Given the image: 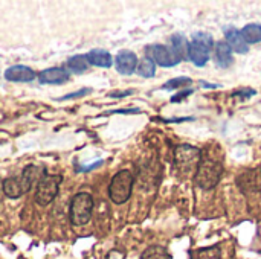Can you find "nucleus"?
<instances>
[{"instance_id": "nucleus-1", "label": "nucleus", "mask_w": 261, "mask_h": 259, "mask_svg": "<svg viewBox=\"0 0 261 259\" xmlns=\"http://www.w3.org/2000/svg\"><path fill=\"white\" fill-rule=\"evenodd\" d=\"M46 174V169L43 166H35V165H28L23 172L18 177H9L3 180V192L9 198H18L23 194H26L34 183L40 182V179Z\"/></svg>"}, {"instance_id": "nucleus-2", "label": "nucleus", "mask_w": 261, "mask_h": 259, "mask_svg": "<svg viewBox=\"0 0 261 259\" xmlns=\"http://www.w3.org/2000/svg\"><path fill=\"white\" fill-rule=\"evenodd\" d=\"M223 174V160L222 156L213 153H202V159L194 176L197 186L208 191L213 189L222 179Z\"/></svg>"}, {"instance_id": "nucleus-3", "label": "nucleus", "mask_w": 261, "mask_h": 259, "mask_svg": "<svg viewBox=\"0 0 261 259\" xmlns=\"http://www.w3.org/2000/svg\"><path fill=\"white\" fill-rule=\"evenodd\" d=\"M200 159L202 151L193 145H179L174 150V166L177 174L182 177L196 176Z\"/></svg>"}, {"instance_id": "nucleus-4", "label": "nucleus", "mask_w": 261, "mask_h": 259, "mask_svg": "<svg viewBox=\"0 0 261 259\" xmlns=\"http://www.w3.org/2000/svg\"><path fill=\"white\" fill-rule=\"evenodd\" d=\"M133 174L127 169H122L116 172L109 185V197L115 205H124L133 191Z\"/></svg>"}, {"instance_id": "nucleus-5", "label": "nucleus", "mask_w": 261, "mask_h": 259, "mask_svg": "<svg viewBox=\"0 0 261 259\" xmlns=\"http://www.w3.org/2000/svg\"><path fill=\"white\" fill-rule=\"evenodd\" d=\"M214 40L206 32H196L193 35L191 43L188 44V58L199 67L205 66L210 60V53L213 50Z\"/></svg>"}, {"instance_id": "nucleus-6", "label": "nucleus", "mask_w": 261, "mask_h": 259, "mask_svg": "<svg viewBox=\"0 0 261 259\" xmlns=\"http://www.w3.org/2000/svg\"><path fill=\"white\" fill-rule=\"evenodd\" d=\"M93 211V197L89 192H78L70 202V223L73 226H84L89 223Z\"/></svg>"}, {"instance_id": "nucleus-7", "label": "nucleus", "mask_w": 261, "mask_h": 259, "mask_svg": "<svg viewBox=\"0 0 261 259\" xmlns=\"http://www.w3.org/2000/svg\"><path fill=\"white\" fill-rule=\"evenodd\" d=\"M63 182V177L58 174H44L40 182L37 183V189H35V203L38 206H47L50 205L55 197L58 195V189L60 185Z\"/></svg>"}, {"instance_id": "nucleus-8", "label": "nucleus", "mask_w": 261, "mask_h": 259, "mask_svg": "<svg viewBox=\"0 0 261 259\" xmlns=\"http://www.w3.org/2000/svg\"><path fill=\"white\" fill-rule=\"evenodd\" d=\"M145 52H147V58L153 60L154 63H158L162 67H173L182 61V58L177 55V52L170 46L153 44V46H148L145 49Z\"/></svg>"}, {"instance_id": "nucleus-9", "label": "nucleus", "mask_w": 261, "mask_h": 259, "mask_svg": "<svg viewBox=\"0 0 261 259\" xmlns=\"http://www.w3.org/2000/svg\"><path fill=\"white\" fill-rule=\"evenodd\" d=\"M237 186L240 188V191L243 194H257L261 191V169L255 168V169H249L245 171L242 176H239L237 179Z\"/></svg>"}, {"instance_id": "nucleus-10", "label": "nucleus", "mask_w": 261, "mask_h": 259, "mask_svg": "<svg viewBox=\"0 0 261 259\" xmlns=\"http://www.w3.org/2000/svg\"><path fill=\"white\" fill-rule=\"evenodd\" d=\"M115 66H116V70L121 75H132L138 67V56H136L135 52L124 49L116 55Z\"/></svg>"}, {"instance_id": "nucleus-11", "label": "nucleus", "mask_w": 261, "mask_h": 259, "mask_svg": "<svg viewBox=\"0 0 261 259\" xmlns=\"http://www.w3.org/2000/svg\"><path fill=\"white\" fill-rule=\"evenodd\" d=\"M70 78L69 70L63 69V67H50V69H44L38 73V81L41 84H64L67 82Z\"/></svg>"}, {"instance_id": "nucleus-12", "label": "nucleus", "mask_w": 261, "mask_h": 259, "mask_svg": "<svg viewBox=\"0 0 261 259\" xmlns=\"http://www.w3.org/2000/svg\"><path fill=\"white\" fill-rule=\"evenodd\" d=\"M5 78L12 82H29V81L35 79V72L28 66L15 64V66H11L9 69H6Z\"/></svg>"}, {"instance_id": "nucleus-13", "label": "nucleus", "mask_w": 261, "mask_h": 259, "mask_svg": "<svg viewBox=\"0 0 261 259\" xmlns=\"http://www.w3.org/2000/svg\"><path fill=\"white\" fill-rule=\"evenodd\" d=\"M225 37H226V43L231 47V50H234L237 53H246L249 50V44L243 38L242 31H237L234 27H228L225 32Z\"/></svg>"}, {"instance_id": "nucleus-14", "label": "nucleus", "mask_w": 261, "mask_h": 259, "mask_svg": "<svg viewBox=\"0 0 261 259\" xmlns=\"http://www.w3.org/2000/svg\"><path fill=\"white\" fill-rule=\"evenodd\" d=\"M89 64L92 66H98V67H110L113 64V58L107 50L102 49H93L86 55Z\"/></svg>"}, {"instance_id": "nucleus-15", "label": "nucleus", "mask_w": 261, "mask_h": 259, "mask_svg": "<svg viewBox=\"0 0 261 259\" xmlns=\"http://www.w3.org/2000/svg\"><path fill=\"white\" fill-rule=\"evenodd\" d=\"M232 61H234V58H232V50H231V47L228 46V43L219 41V43L216 44V63H217L220 67L226 69V67H229V66L232 64Z\"/></svg>"}, {"instance_id": "nucleus-16", "label": "nucleus", "mask_w": 261, "mask_h": 259, "mask_svg": "<svg viewBox=\"0 0 261 259\" xmlns=\"http://www.w3.org/2000/svg\"><path fill=\"white\" fill-rule=\"evenodd\" d=\"M67 67L72 73L81 75L89 69V61H87L86 55H75L67 61Z\"/></svg>"}, {"instance_id": "nucleus-17", "label": "nucleus", "mask_w": 261, "mask_h": 259, "mask_svg": "<svg viewBox=\"0 0 261 259\" xmlns=\"http://www.w3.org/2000/svg\"><path fill=\"white\" fill-rule=\"evenodd\" d=\"M242 35L246 40V43L254 44V43H260L261 41V26L260 24H246L242 29Z\"/></svg>"}, {"instance_id": "nucleus-18", "label": "nucleus", "mask_w": 261, "mask_h": 259, "mask_svg": "<svg viewBox=\"0 0 261 259\" xmlns=\"http://www.w3.org/2000/svg\"><path fill=\"white\" fill-rule=\"evenodd\" d=\"M191 259H222V252L217 246L197 249L191 253Z\"/></svg>"}, {"instance_id": "nucleus-19", "label": "nucleus", "mask_w": 261, "mask_h": 259, "mask_svg": "<svg viewBox=\"0 0 261 259\" xmlns=\"http://www.w3.org/2000/svg\"><path fill=\"white\" fill-rule=\"evenodd\" d=\"M136 72H138L142 78H153V76L156 75L154 61L150 60V58H147V56H144V58L139 61L138 67H136Z\"/></svg>"}, {"instance_id": "nucleus-20", "label": "nucleus", "mask_w": 261, "mask_h": 259, "mask_svg": "<svg viewBox=\"0 0 261 259\" xmlns=\"http://www.w3.org/2000/svg\"><path fill=\"white\" fill-rule=\"evenodd\" d=\"M141 259H171V255L162 246H151V247L145 249Z\"/></svg>"}, {"instance_id": "nucleus-21", "label": "nucleus", "mask_w": 261, "mask_h": 259, "mask_svg": "<svg viewBox=\"0 0 261 259\" xmlns=\"http://www.w3.org/2000/svg\"><path fill=\"white\" fill-rule=\"evenodd\" d=\"M173 49L177 52V55L184 60L185 56H188V41H187V38L184 37V35H180V34H176V35H173Z\"/></svg>"}, {"instance_id": "nucleus-22", "label": "nucleus", "mask_w": 261, "mask_h": 259, "mask_svg": "<svg viewBox=\"0 0 261 259\" xmlns=\"http://www.w3.org/2000/svg\"><path fill=\"white\" fill-rule=\"evenodd\" d=\"M191 84V79L187 78V76H179V78H174V79H170L168 82H165L162 85V89L165 90H174V89H179V87H185V85H190Z\"/></svg>"}, {"instance_id": "nucleus-23", "label": "nucleus", "mask_w": 261, "mask_h": 259, "mask_svg": "<svg viewBox=\"0 0 261 259\" xmlns=\"http://www.w3.org/2000/svg\"><path fill=\"white\" fill-rule=\"evenodd\" d=\"M92 92V89H89V87H86V89H81V90H78V92H73V93H69V95H66V96H63V98H58V101H69V99H75V98H81V96H86V95H89Z\"/></svg>"}, {"instance_id": "nucleus-24", "label": "nucleus", "mask_w": 261, "mask_h": 259, "mask_svg": "<svg viewBox=\"0 0 261 259\" xmlns=\"http://www.w3.org/2000/svg\"><path fill=\"white\" fill-rule=\"evenodd\" d=\"M191 93H193V90H185V92H182L180 95H177V96H173V98H171V101H173V102H179L182 98H185V96H190Z\"/></svg>"}, {"instance_id": "nucleus-25", "label": "nucleus", "mask_w": 261, "mask_h": 259, "mask_svg": "<svg viewBox=\"0 0 261 259\" xmlns=\"http://www.w3.org/2000/svg\"><path fill=\"white\" fill-rule=\"evenodd\" d=\"M133 92L132 90H127V92H113V93H110V96L112 98H122V96H127V95H132Z\"/></svg>"}]
</instances>
